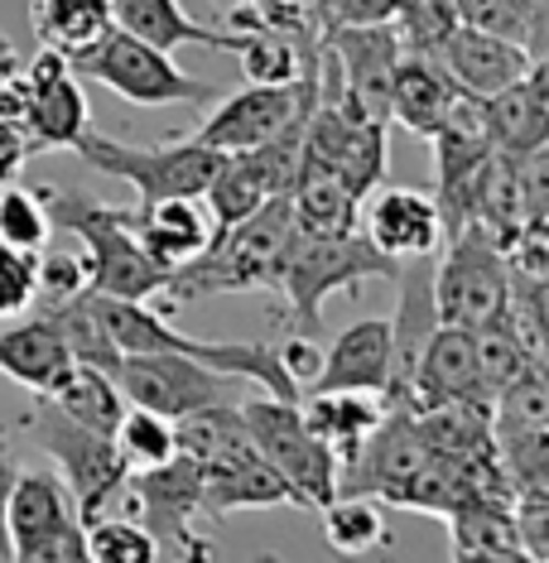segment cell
Segmentation results:
<instances>
[{
    "label": "cell",
    "instance_id": "cell-1",
    "mask_svg": "<svg viewBox=\"0 0 549 563\" xmlns=\"http://www.w3.org/2000/svg\"><path fill=\"white\" fill-rule=\"evenodd\" d=\"M289 232H295V208H289V194H279L265 208H255L251 217H241L237 227L212 232L208 251H198L194 261L174 265L164 299L174 309H188V303H202L212 294L275 289Z\"/></svg>",
    "mask_w": 549,
    "mask_h": 563
},
{
    "label": "cell",
    "instance_id": "cell-2",
    "mask_svg": "<svg viewBox=\"0 0 549 563\" xmlns=\"http://www.w3.org/2000/svg\"><path fill=\"white\" fill-rule=\"evenodd\" d=\"M48 222L58 232L83 241V261H87V289L111 294V299H150L164 294L169 285V265H160L155 255L135 241L131 217L135 208H111L78 194V188H40Z\"/></svg>",
    "mask_w": 549,
    "mask_h": 563
},
{
    "label": "cell",
    "instance_id": "cell-3",
    "mask_svg": "<svg viewBox=\"0 0 549 563\" xmlns=\"http://www.w3.org/2000/svg\"><path fill=\"white\" fill-rule=\"evenodd\" d=\"M400 261L376 251L366 236L342 232V236H314V232H289L285 261H279V299H285L289 318L299 332L323 328V303L328 294H356L366 279H395Z\"/></svg>",
    "mask_w": 549,
    "mask_h": 563
},
{
    "label": "cell",
    "instance_id": "cell-4",
    "mask_svg": "<svg viewBox=\"0 0 549 563\" xmlns=\"http://www.w3.org/2000/svg\"><path fill=\"white\" fill-rule=\"evenodd\" d=\"M73 150H78L97 174L131 184L140 198L135 208H150V202H160V198H202L217 164H222V155L194 135L164 140V145H131V140H117V135H97L92 125H87Z\"/></svg>",
    "mask_w": 549,
    "mask_h": 563
},
{
    "label": "cell",
    "instance_id": "cell-5",
    "mask_svg": "<svg viewBox=\"0 0 549 563\" xmlns=\"http://www.w3.org/2000/svg\"><path fill=\"white\" fill-rule=\"evenodd\" d=\"M24 429L34 433V443L54 457L58 477L68 482L78 520L92 525L97 516H107V506L117 501L125 477H131V463L121 457L117 439L78 424V419H68L48 395H34V409L24 415Z\"/></svg>",
    "mask_w": 549,
    "mask_h": 563
},
{
    "label": "cell",
    "instance_id": "cell-6",
    "mask_svg": "<svg viewBox=\"0 0 549 563\" xmlns=\"http://www.w3.org/2000/svg\"><path fill=\"white\" fill-rule=\"evenodd\" d=\"M68 63L78 78L107 87V92H117L121 101H131V107H174V101H184V107H208L212 97H222V87L184 73L164 48L135 40V34L117 30V24H111L87 54L68 58Z\"/></svg>",
    "mask_w": 549,
    "mask_h": 563
},
{
    "label": "cell",
    "instance_id": "cell-7",
    "mask_svg": "<svg viewBox=\"0 0 549 563\" xmlns=\"http://www.w3.org/2000/svg\"><path fill=\"white\" fill-rule=\"evenodd\" d=\"M395 24H333L323 30V97L348 121L391 125V82L400 68Z\"/></svg>",
    "mask_w": 549,
    "mask_h": 563
},
{
    "label": "cell",
    "instance_id": "cell-8",
    "mask_svg": "<svg viewBox=\"0 0 549 563\" xmlns=\"http://www.w3.org/2000/svg\"><path fill=\"white\" fill-rule=\"evenodd\" d=\"M241 419L251 429V443L261 448V457L271 463L279 477L299 492L304 506L323 510L342 492V463L318 433L304 424L299 400H275V395H251L237 400Z\"/></svg>",
    "mask_w": 549,
    "mask_h": 563
},
{
    "label": "cell",
    "instance_id": "cell-9",
    "mask_svg": "<svg viewBox=\"0 0 549 563\" xmlns=\"http://www.w3.org/2000/svg\"><path fill=\"white\" fill-rule=\"evenodd\" d=\"M443 261L433 265V309L439 323L453 328H482L510 313V271H506V246L487 227L468 222L443 236Z\"/></svg>",
    "mask_w": 549,
    "mask_h": 563
},
{
    "label": "cell",
    "instance_id": "cell-10",
    "mask_svg": "<svg viewBox=\"0 0 549 563\" xmlns=\"http://www.w3.org/2000/svg\"><path fill=\"white\" fill-rule=\"evenodd\" d=\"M10 559L24 563H78L87 559V530L78 520V506H73V492L58 472H24L15 477V492H10Z\"/></svg>",
    "mask_w": 549,
    "mask_h": 563
},
{
    "label": "cell",
    "instance_id": "cell-11",
    "mask_svg": "<svg viewBox=\"0 0 549 563\" xmlns=\"http://www.w3.org/2000/svg\"><path fill=\"white\" fill-rule=\"evenodd\" d=\"M121 496L131 501L135 520L155 534L160 549H174V554L188 559L212 554V544L194 530V520L202 516V472L188 453H174L169 463L155 467H131Z\"/></svg>",
    "mask_w": 549,
    "mask_h": 563
},
{
    "label": "cell",
    "instance_id": "cell-12",
    "mask_svg": "<svg viewBox=\"0 0 549 563\" xmlns=\"http://www.w3.org/2000/svg\"><path fill=\"white\" fill-rule=\"evenodd\" d=\"M111 380L121 386L125 405L155 409L164 419H184L202 405L237 400L232 395L237 376H222V371L178 352H121V362L111 366Z\"/></svg>",
    "mask_w": 549,
    "mask_h": 563
},
{
    "label": "cell",
    "instance_id": "cell-13",
    "mask_svg": "<svg viewBox=\"0 0 549 563\" xmlns=\"http://www.w3.org/2000/svg\"><path fill=\"white\" fill-rule=\"evenodd\" d=\"M20 73H24V82H30L24 135H30L34 155H40V150H73L87 125H92V117H87V92H83L78 73H73V63L54 54V48H40V58Z\"/></svg>",
    "mask_w": 549,
    "mask_h": 563
},
{
    "label": "cell",
    "instance_id": "cell-14",
    "mask_svg": "<svg viewBox=\"0 0 549 563\" xmlns=\"http://www.w3.org/2000/svg\"><path fill=\"white\" fill-rule=\"evenodd\" d=\"M433 448L419 433L410 405H391L386 419L372 429V439L356 448V457L342 467V492L352 496H376V501H391L395 486H405L425 467V457Z\"/></svg>",
    "mask_w": 549,
    "mask_h": 563
},
{
    "label": "cell",
    "instance_id": "cell-15",
    "mask_svg": "<svg viewBox=\"0 0 549 563\" xmlns=\"http://www.w3.org/2000/svg\"><path fill=\"white\" fill-rule=\"evenodd\" d=\"M433 63L449 73L458 92L496 97L502 87L526 78L530 54H526V44L506 40V34H487V30H472V24H458L449 40H443V48H439V58Z\"/></svg>",
    "mask_w": 549,
    "mask_h": 563
},
{
    "label": "cell",
    "instance_id": "cell-16",
    "mask_svg": "<svg viewBox=\"0 0 549 563\" xmlns=\"http://www.w3.org/2000/svg\"><path fill=\"white\" fill-rule=\"evenodd\" d=\"M366 202V241L376 251L410 261V255H433L443 246V217L439 202L419 188H372Z\"/></svg>",
    "mask_w": 549,
    "mask_h": 563
},
{
    "label": "cell",
    "instance_id": "cell-17",
    "mask_svg": "<svg viewBox=\"0 0 549 563\" xmlns=\"http://www.w3.org/2000/svg\"><path fill=\"white\" fill-rule=\"evenodd\" d=\"M443 400H468V405H487L492 409V400L482 395V380H477L472 328L439 323L433 328V338L425 342V352H419V366H415V380H410L405 405L425 409V405H443Z\"/></svg>",
    "mask_w": 549,
    "mask_h": 563
},
{
    "label": "cell",
    "instance_id": "cell-18",
    "mask_svg": "<svg viewBox=\"0 0 549 563\" xmlns=\"http://www.w3.org/2000/svg\"><path fill=\"white\" fill-rule=\"evenodd\" d=\"M202 472V516L227 520L237 510H261V506H304L299 492L261 457V448L232 453L222 463H198Z\"/></svg>",
    "mask_w": 549,
    "mask_h": 563
},
{
    "label": "cell",
    "instance_id": "cell-19",
    "mask_svg": "<svg viewBox=\"0 0 549 563\" xmlns=\"http://www.w3.org/2000/svg\"><path fill=\"white\" fill-rule=\"evenodd\" d=\"M111 20H117V30L164 48V54H178L188 44L217 48V54H237L241 48L237 30H227V24H198L178 0H111Z\"/></svg>",
    "mask_w": 549,
    "mask_h": 563
},
{
    "label": "cell",
    "instance_id": "cell-20",
    "mask_svg": "<svg viewBox=\"0 0 549 563\" xmlns=\"http://www.w3.org/2000/svg\"><path fill=\"white\" fill-rule=\"evenodd\" d=\"M391 380V318H362L342 328L323 352V371L309 390H381Z\"/></svg>",
    "mask_w": 549,
    "mask_h": 563
},
{
    "label": "cell",
    "instance_id": "cell-21",
    "mask_svg": "<svg viewBox=\"0 0 549 563\" xmlns=\"http://www.w3.org/2000/svg\"><path fill=\"white\" fill-rule=\"evenodd\" d=\"M68 366H73V352L48 313H34V318L20 313V323L0 328V376L6 380H15V386L34 395H48Z\"/></svg>",
    "mask_w": 549,
    "mask_h": 563
},
{
    "label": "cell",
    "instance_id": "cell-22",
    "mask_svg": "<svg viewBox=\"0 0 549 563\" xmlns=\"http://www.w3.org/2000/svg\"><path fill=\"white\" fill-rule=\"evenodd\" d=\"M131 232L160 265L174 271V265L194 261L198 251H208L212 212L202 198H160V202H150V208H135Z\"/></svg>",
    "mask_w": 549,
    "mask_h": 563
},
{
    "label": "cell",
    "instance_id": "cell-23",
    "mask_svg": "<svg viewBox=\"0 0 549 563\" xmlns=\"http://www.w3.org/2000/svg\"><path fill=\"white\" fill-rule=\"evenodd\" d=\"M304 424L338 453V463L348 467L356 448L372 439V429L386 419L391 400L381 390H309V400H299Z\"/></svg>",
    "mask_w": 549,
    "mask_h": 563
},
{
    "label": "cell",
    "instance_id": "cell-24",
    "mask_svg": "<svg viewBox=\"0 0 549 563\" xmlns=\"http://www.w3.org/2000/svg\"><path fill=\"white\" fill-rule=\"evenodd\" d=\"M453 97H458V87L439 63L419 58V54H400V68H395V82H391V121L395 125L429 140L439 131V121L449 117Z\"/></svg>",
    "mask_w": 549,
    "mask_h": 563
},
{
    "label": "cell",
    "instance_id": "cell-25",
    "mask_svg": "<svg viewBox=\"0 0 549 563\" xmlns=\"http://www.w3.org/2000/svg\"><path fill=\"white\" fill-rule=\"evenodd\" d=\"M289 208H295L299 232H314V236L356 232V217H362V202L348 194V184H342L333 169H314V164H299L295 169Z\"/></svg>",
    "mask_w": 549,
    "mask_h": 563
},
{
    "label": "cell",
    "instance_id": "cell-26",
    "mask_svg": "<svg viewBox=\"0 0 549 563\" xmlns=\"http://www.w3.org/2000/svg\"><path fill=\"white\" fill-rule=\"evenodd\" d=\"M443 520L453 534V559H520L510 496H472Z\"/></svg>",
    "mask_w": 549,
    "mask_h": 563
},
{
    "label": "cell",
    "instance_id": "cell-27",
    "mask_svg": "<svg viewBox=\"0 0 549 563\" xmlns=\"http://www.w3.org/2000/svg\"><path fill=\"white\" fill-rule=\"evenodd\" d=\"M472 222L487 227L502 246L526 227V188H520L516 155L492 150L487 164L477 169V184H472Z\"/></svg>",
    "mask_w": 549,
    "mask_h": 563
},
{
    "label": "cell",
    "instance_id": "cell-28",
    "mask_svg": "<svg viewBox=\"0 0 549 563\" xmlns=\"http://www.w3.org/2000/svg\"><path fill=\"white\" fill-rule=\"evenodd\" d=\"M30 24L44 48L78 58L117 20H111V0H30Z\"/></svg>",
    "mask_w": 549,
    "mask_h": 563
},
{
    "label": "cell",
    "instance_id": "cell-29",
    "mask_svg": "<svg viewBox=\"0 0 549 563\" xmlns=\"http://www.w3.org/2000/svg\"><path fill=\"white\" fill-rule=\"evenodd\" d=\"M482 111H487V131H492V145L502 155H516L526 159L530 150L549 145V107L530 92V82H510L502 87L496 97H482Z\"/></svg>",
    "mask_w": 549,
    "mask_h": 563
},
{
    "label": "cell",
    "instance_id": "cell-30",
    "mask_svg": "<svg viewBox=\"0 0 549 563\" xmlns=\"http://www.w3.org/2000/svg\"><path fill=\"white\" fill-rule=\"evenodd\" d=\"M48 400H54L68 419H78V424L97 429V433H117L121 415H125V395H121L117 380H111V371L83 366V362H73L63 371L58 386L48 390Z\"/></svg>",
    "mask_w": 549,
    "mask_h": 563
},
{
    "label": "cell",
    "instance_id": "cell-31",
    "mask_svg": "<svg viewBox=\"0 0 549 563\" xmlns=\"http://www.w3.org/2000/svg\"><path fill=\"white\" fill-rule=\"evenodd\" d=\"M323 48V34L318 40H289V34L271 30V24H255V30H241V78L246 82H295L304 73V58Z\"/></svg>",
    "mask_w": 549,
    "mask_h": 563
},
{
    "label": "cell",
    "instance_id": "cell-32",
    "mask_svg": "<svg viewBox=\"0 0 549 563\" xmlns=\"http://www.w3.org/2000/svg\"><path fill=\"white\" fill-rule=\"evenodd\" d=\"M318 516H323V540H328L333 554H348V559L372 554V549H381L391 540V525H386V516H381L376 496L338 492Z\"/></svg>",
    "mask_w": 549,
    "mask_h": 563
},
{
    "label": "cell",
    "instance_id": "cell-33",
    "mask_svg": "<svg viewBox=\"0 0 549 563\" xmlns=\"http://www.w3.org/2000/svg\"><path fill=\"white\" fill-rule=\"evenodd\" d=\"M472 347H477V380H482L487 400H496V395L530 366V352H526V342H520V332L510 328V313H502L496 323L472 328Z\"/></svg>",
    "mask_w": 549,
    "mask_h": 563
},
{
    "label": "cell",
    "instance_id": "cell-34",
    "mask_svg": "<svg viewBox=\"0 0 549 563\" xmlns=\"http://www.w3.org/2000/svg\"><path fill=\"white\" fill-rule=\"evenodd\" d=\"M492 453L510 492H549V429H492Z\"/></svg>",
    "mask_w": 549,
    "mask_h": 563
},
{
    "label": "cell",
    "instance_id": "cell-35",
    "mask_svg": "<svg viewBox=\"0 0 549 563\" xmlns=\"http://www.w3.org/2000/svg\"><path fill=\"white\" fill-rule=\"evenodd\" d=\"M386 121H352L348 140H342L338 150V164L333 174L348 184V194L362 202L372 188H381V178H386Z\"/></svg>",
    "mask_w": 549,
    "mask_h": 563
},
{
    "label": "cell",
    "instance_id": "cell-36",
    "mask_svg": "<svg viewBox=\"0 0 549 563\" xmlns=\"http://www.w3.org/2000/svg\"><path fill=\"white\" fill-rule=\"evenodd\" d=\"M117 448L131 467H155V463H169L178 453V439H174V419L155 415V409H140V405H125L121 424H117Z\"/></svg>",
    "mask_w": 549,
    "mask_h": 563
},
{
    "label": "cell",
    "instance_id": "cell-37",
    "mask_svg": "<svg viewBox=\"0 0 549 563\" xmlns=\"http://www.w3.org/2000/svg\"><path fill=\"white\" fill-rule=\"evenodd\" d=\"M48 236H54V222H48L44 198L20 188L15 178L0 184V241L20 251H44Z\"/></svg>",
    "mask_w": 549,
    "mask_h": 563
},
{
    "label": "cell",
    "instance_id": "cell-38",
    "mask_svg": "<svg viewBox=\"0 0 549 563\" xmlns=\"http://www.w3.org/2000/svg\"><path fill=\"white\" fill-rule=\"evenodd\" d=\"M87 530V559L97 563H155L160 544L155 534L145 530L140 520H121V516H97Z\"/></svg>",
    "mask_w": 549,
    "mask_h": 563
},
{
    "label": "cell",
    "instance_id": "cell-39",
    "mask_svg": "<svg viewBox=\"0 0 549 563\" xmlns=\"http://www.w3.org/2000/svg\"><path fill=\"white\" fill-rule=\"evenodd\" d=\"M492 419L496 429H549V371L530 362L492 400Z\"/></svg>",
    "mask_w": 549,
    "mask_h": 563
},
{
    "label": "cell",
    "instance_id": "cell-40",
    "mask_svg": "<svg viewBox=\"0 0 549 563\" xmlns=\"http://www.w3.org/2000/svg\"><path fill=\"white\" fill-rule=\"evenodd\" d=\"M40 299V251H20L0 241V323L20 318Z\"/></svg>",
    "mask_w": 549,
    "mask_h": 563
},
{
    "label": "cell",
    "instance_id": "cell-41",
    "mask_svg": "<svg viewBox=\"0 0 549 563\" xmlns=\"http://www.w3.org/2000/svg\"><path fill=\"white\" fill-rule=\"evenodd\" d=\"M510 520H516L520 559L549 563V492H516L510 496Z\"/></svg>",
    "mask_w": 549,
    "mask_h": 563
},
{
    "label": "cell",
    "instance_id": "cell-42",
    "mask_svg": "<svg viewBox=\"0 0 549 563\" xmlns=\"http://www.w3.org/2000/svg\"><path fill=\"white\" fill-rule=\"evenodd\" d=\"M87 289V261L83 251H40V299L34 303H63Z\"/></svg>",
    "mask_w": 549,
    "mask_h": 563
},
{
    "label": "cell",
    "instance_id": "cell-43",
    "mask_svg": "<svg viewBox=\"0 0 549 563\" xmlns=\"http://www.w3.org/2000/svg\"><path fill=\"white\" fill-rule=\"evenodd\" d=\"M405 0H314V15L323 30L333 24H386L400 15Z\"/></svg>",
    "mask_w": 549,
    "mask_h": 563
},
{
    "label": "cell",
    "instance_id": "cell-44",
    "mask_svg": "<svg viewBox=\"0 0 549 563\" xmlns=\"http://www.w3.org/2000/svg\"><path fill=\"white\" fill-rule=\"evenodd\" d=\"M279 356V366L289 371V380H295L299 390H309L314 380H318V371H323V347H318V332H289L285 342L275 347Z\"/></svg>",
    "mask_w": 549,
    "mask_h": 563
},
{
    "label": "cell",
    "instance_id": "cell-45",
    "mask_svg": "<svg viewBox=\"0 0 549 563\" xmlns=\"http://www.w3.org/2000/svg\"><path fill=\"white\" fill-rule=\"evenodd\" d=\"M453 15L458 24H472V30H487V34H506V40L520 44V24L510 0H453Z\"/></svg>",
    "mask_w": 549,
    "mask_h": 563
},
{
    "label": "cell",
    "instance_id": "cell-46",
    "mask_svg": "<svg viewBox=\"0 0 549 563\" xmlns=\"http://www.w3.org/2000/svg\"><path fill=\"white\" fill-rule=\"evenodd\" d=\"M520 24V44H526L530 58L549 54V0H510Z\"/></svg>",
    "mask_w": 549,
    "mask_h": 563
},
{
    "label": "cell",
    "instance_id": "cell-47",
    "mask_svg": "<svg viewBox=\"0 0 549 563\" xmlns=\"http://www.w3.org/2000/svg\"><path fill=\"white\" fill-rule=\"evenodd\" d=\"M30 155H34V145H30V135H24V125L0 117V184H10Z\"/></svg>",
    "mask_w": 549,
    "mask_h": 563
},
{
    "label": "cell",
    "instance_id": "cell-48",
    "mask_svg": "<svg viewBox=\"0 0 549 563\" xmlns=\"http://www.w3.org/2000/svg\"><path fill=\"white\" fill-rule=\"evenodd\" d=\"M15 477H20V463L0 448V559H10V530H6V516H10V492H15Z\"/></svg>",
    "mask_w": 549,
    "mask_h": 563
},
{
    "label": "cell",
    "instance_id": "cell-49",
    "mask_svg": "<svg viewBox=\"0 0 549 563\" xmlns=\"http://www.w3.org/2000/svg\"><path fill=\"white\" fill-rule=\"evenodd\" d=\"M526 82H530V92L545 101L549 107V54H540V58H530V68H526Z\"/></svg>",
    "mask_w": 549,
    "mask_h": 563
},
{
    "label": "cell",
    "instance_id": "cell-50",
    "mask_svg": "<svg viewBox=\"0 0 549 563\" xmlns=\"http://www.w3.org/2000/svg\"><path fill=\"white\" fill-rule=\"evenodd\" d=\"M20 73V54H15V44L0 34V82H10Z\"/></svg>",
    "mask_w": 549,
    "mask_h": 563
},
{
    "label": "cell",
    "instance_id": "cell-51",
    "mask_svg": "<svg viewBox=\"0 0 549 563\" xmlns=\"http://www.w3.org/2000/svg\"><path fill=\"white\" fill-rule=\"evenodd\" d=\"M535 323H540L549 332V279L540 285V294H535Z\"/></svg>",
    "mask_w": 549,
    "mask_h": 563
},
{
    "label": "cell",
    "instance_id": "cell-52",
    "mask_svg": "<svg viewBox=\"0 0 549 563\" xmlns=\"http://www.w3.org/2000/svg\"><path fill=\"white\" fill-rule=\"evenodd\" d=\"M217 5H222V10H232V5H251V0H217Z\"/></svg>",
    "mask_w": 549,
    "mask_h": 563
}]
</instances>
